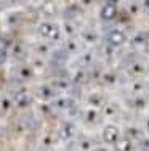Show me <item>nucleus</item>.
Wrapping results in <instances>:
<instances>
[{"instance_id": "nucleus-1", "label": "nucleus", "mask_w": 149, "mask_h": 151, "mask_svg": "<svg viewBox=\"0 0 149 151\" xmlns=\"http://www.w3.org/2000/svg\"><path fill=\"white\" fill-rule=\"evenodd\" d=\"M38 34L43 39H50V40H56L59 37V27L53 23H42L38 26Z\"/></svg>"}, {"instance_id": "nucleus-6", "label": "nucleus", "mask_w": 149, "mask_h": 151, "mask_svg": "<svg viewBox=\"0 0 149 151\" xmlns=\"http://www.w3.org/2000/svg\"><path fill=\"white\" fill-rule=\"evenodd\" d=\"M0 140H2V129H0Z\"/></svg>"}, {"instance_id": "nucleus-7", "label": "nucleus", "mask_w": 149, "mask_h": 151, "mask_svg": "<svg viewBox=\"0 0 149 151\" xmlns=\"http://www.w3.org/2000/svg\"><path fill=\"white\" fill-rule=\"evenodd\" d=\"M40 151H50V150H40Z\"/></svg>"}, {"instance_id": "nucleus-4", "label": "nucleus", "mask_w": 149, "mask_h": 151, "mask_svg": "<svg viewBox=\"0 0 149 151\" xmlns=\"http://www.w3.org/2000/svg\"><path fill=\"white\" fill-rule=\"evenodd\" d=\"M115 16V5L114 3H106L104 8L101 10V18H106V19H109V18H114Z\"/></svg>"}, {"instance_id": "nucleus-5", "label": "nucleus", "mask_w": 149, "mask_h": 151, "mask_svg": "<svg viewBox=\"0 0 149 151\" xmlns=\"http://www.w3.org/2000/svg\"><path fill=\"white\" fill-rule=\"evenodd\" d=\"M10 100H6V98H2L0 100V113H5V111H8L10 109Z\"/></svg>"}, {"instance_id": "nucleus-3", "label": "nucleus", "mask_w": 149, "mask_h": 151, "mask_svg": "<svg viewBox=\"0 0 149 151\" xmlns=\"http://www.w3.org/2000/svg\"><path fill=\"white\" fill-rule=\"evenodd\" d=\"M109 44H114V45H120L125 42V34H123L120 29H112L109 32V37H108Z\"/></svg>"}, {"instance_id": "nucleus-2", "label": "nucleus", "mask_w": 149, "mask_h": 151, "mask_svg": "<svg viewBox=\"0 0 149 151\" xmlns=\"http://www.w3.org/2000/svg\"><path fill=\"white\" fill-rule=\"evenodd\" d=\"M119 137H120V130L115 127V125H106L104 127V132H103V138L106 140L108 143H115L119 142Z\"/></svg>"}]
</instances>
